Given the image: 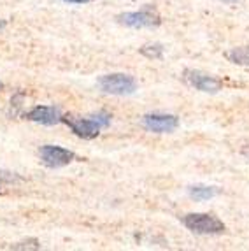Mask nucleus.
<instances>
[{"mask_svg": "<svg viewBox=\"0 0 249 251\" xmlns=\"http://www.w3.org/2000/svg\"><path fill=\"white\" fill-rule=\"evenodd\" d=\"M28 120L42 123V125H54V123L62 122V114H60L58 107L39 105V107H33L28 113Z\"/></svg>", "mask_w": 249, "mask_h": 251, "instance_id": "nucleus-7", "label": "nucleus"}, {"mask_svg": "<svg viewBox=\"0 0 249 251\" xmlns=\"http://www.w3.org/2000/svg\"><path fill=\"white\" fill-rule=\"evenodd\" d=\"M41 156L48 167H62V165H67L74 160L72 151L60 146H44L41 150Z\"/></svg>", "mask_w": 249, "mask_h": 251, "instance_id": "nucleus-3", "label": "nucleus"}, {"mask_svg": "<svg viewBox=\"0 0 249 251\" xmlns=\"http://www.w3.org/2000/svg\"><path fill=\"white\" fill-rule=\"evenodd\" d=\"M144 125L151 132L167 134V132H174L177 128V118L169 116V114H149L144 118Z\"/></svg>", "mask_w": 249, "mask_h": 251, "instance_id": "nucleus-4", "label": "nucleus"}, {"mask_svg": "<svg viewBox=\"0 0 249 251\" xmlns=\"http://www.w3.org/2000/svg\"><path fill=\"white\" fill-rule=\"evenodd\" d=\"M62 120L74 130L79 137L93 139L99 135L100 126L97 125L93 120H83V118H74V116H65V118H62Z\"/></svg>", "mask_w": 249, "mask_h": 251, "instance_id": "nucleus-5", "label": "nucleus"}, {"mask_svg": "<svg viewBox=\"0 0 249 251\" xmlns=\"http://www.w3.org/2000/svg\"><path fill=\"white\" fill-rule=\"evenodd\" d=\"M184 225L197 234H220L224 230L223 223L211 214H188L184 218Z\"/></svg>", "mask_w": 249, "mask_h": 251, "instance_id": "nucleus-1", "label": "nucleus"}, {"mask_svg": "<svg viewBox=\"0 0 249 251\" xmlns=\"http://www.w3.org/2000/svg\"><path fill=\"white\" fill-rule=\"evenodd\" d=\"M188 79L190 83L195 86V88L202 90V92H218L221 88L220 81H216L214 77H209V75H203V74H199V72H188Z\"/></svg>", "mask_w": 249, "mask_h": 251, "instance_id": "nucleus-8", "label": "nucleus"}, {"mask_svg": "<svg viewBox=\"0 0 249 251\" xmlns=\"http://www.w3.org/2000/svg\"><path fill=\"white\" fill-rule=\"evenodd\" d=\"M142 54H146V56H160V54H162V48L160 46H146L144 50H142Z\"/></svg>", "mask_w": 249, "mask_h": 251, "instance_id": "nucleus-11", "label": "nucleus"}, {"mask_svg": "<svg viewBox=\"0 0 249 251\" xmlns=\"http://www.w3.org/2000/svg\"><path fill=\"white\" fill-rule=\"evenodd\" d=\"M100 86L107 93H114V95H124V93H132L135 90V81L130 75L124 74H112L104 75L100 79Z\"/></svg>", "mask_w": 249, "mask_h": 251, "instance_id": "nucleus-2", "label": "nucleus"}, {"mask_svg": "<svg viewBox=\"0 0 249 251\" xmlns=\"http://www.w3.org/2000/svg\"><path fill=\"white\" fill-rule=\"evenodd\" d=\"M228 58L233 63H241V65H249V46L244 48H235L233 51L228 53Z\"/></svg>", "mask_w": 249, "mask_h": 251, "instance_id": "nucleus-9", "label": "nucleus"}, {"mask_svg": "<svg viewBox=\"0 0 249 251\" xmlns=\"http://www.w3.org/2000/svg\"><path fill=\"white\" fill-rule=\"evenodd\" d=\"M92 120L99 126H107L109 125V116H107V114H104V113L97 114V116H92Z\"/></svg>", "mask_w": 249, "mask_h": 251, "instance_id": "nucleus-12", "label": "nucleus"}, {"mask_svg": "<svg viewBox=\"0 0 249 251\" xmlns=\"http://www.w3.org/2000/svg\"><path fill=\"white\" fill-rule=\"evenodd\" d=\"M191 195L199 201H205V199H211L214 195V190L207 188V186H195V188H191Z\"/></svg>", "mask_w": 249, "mask_h": 251, "instance_id": "nucleus-10", "label": "nucleus"}, {"mask_svg": "<svg viewBox=\"0 0 249 251\" xmlns=\"http://www.w3.org/2000/svg\"><path fill=\"white\" fill-rule=\"evenodd\" d=\"M0 28H4V21H0Z\"/></svg>", "mask_w": 249, "mask_h": 251, "instance_id": "nucleus-14", "label": "nucleus"}, {"mask_svg": "<svg viewBox=\"0 0 249 251\" xmlns=\"http://www.w3.org/2000/svg\"><path fill=\"white\" fill-rule=\"evenodd\" d=\"M121 23L130 26H153L158 25V14L151 9H144L141 13H126L120 16Z\"/></svg>", "mask_w": 249, "mask_h": 251, "instance_id": "nucleus-6", "label": "nucleus"}, {"mask_svg": "<svg viewBox=\"0 0 249 251\" xmlns=\"http://www.w3.org/2000/svg\"><path fill=\"white\" fill-rule=\"evenodd\" d=\"M0 88H2V83H0Z\"/></svg>", "mask_w": 249, "mask_h": 251, "instance_id": "nucleus-15", "label": "nucleus"}, {"mask_svg": "<svg viewBox=\"0 0 249 251\" xmlns=\"http://www.w3.org/2000/svg\"><path fill=\"white\" fill-rule=\"evenodd\" d=\"M65 2H75V4H83V2H90V0H65Z\"/></svg>", "mask_w": 249, "mask_h": 251, "instance_id": "nucleus-13", "label": "nucleus"}]
</instances>
